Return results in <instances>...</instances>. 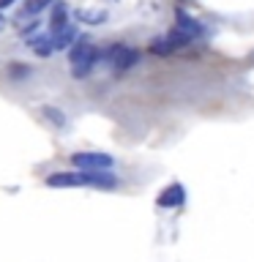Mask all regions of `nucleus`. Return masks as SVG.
Segmentation results:
<instances>
[{"instance_id":"1","label":"nucleus","mask_w":254,"mask_h":262,"mask_svg":"<svg viewBox=\"0 0 254 262\" xmlns=\"http://www.w3.org/2000/svg\"><path fill=\"white\" fill-rule=\"evenodd\" d=\"M69 60H71V77L85 79L98 63V49L90 44L88 38H77V44H74L71 52H69Z\"/></svg>"},{"instance_id":"2","label":"nucleus","mask_w":254,"mask_h":262,"mask_svg":"<svg viewBox=\"0 0 254 262\" xmlns=\"http://www.w3.org/2000/svg\"><path fill=\"white\" fill-rule=\"evenodd\" d=\"M98 60H107L115 71H129L139 63V49H131L126 44H112L107 49H98Z\"/></svg>"},{"instance_id":"3","label":"nucleus","mask_w":254,"mask_h":262,"mask_svg":"<svg viewBox=\"0 0 254 262\" xmlns=\"http://www.w3.org/2000/svg\"><path fill=\"white\" fill-rule=\"evenodd\" d=\"M71 164L79 169H112V156L110 153H74Z\"/></svg>"},{"instance_id":"4","label":"nucleus","mask_w":254,"mask_h":262,"mask_svg":"<svg viewBox=\"0 0 254 262\" xmlns=\"http://www.w3.org/2000/svg\"><path fill=\"white\" fill-rule=\"evenodd\" d=\"M44 183L49 188H77V186H88L85 183V172H52L47 175Z\"/></svg>"},{"instance_id":"5","label":"nucleus","mask_w":254,"mask_h":262,"mask_svg":"<svg viewBox=\"0 0 254 262\" xmlns=\"http://www.w3.org/2000/svg\"><path fill=\"white\" fill-rule=\"evenodd\" d=\"M175 19H178V22H175V28H178L180 33H186V36L192 38V41L205 36V28L194 19V16H188V14L183 11V8H178V11H175Z\"/></svg>"},{"instance_id":"6","label":"nucleus","mask_w":254,"mask_h":262,"mask_svg":"<svg viewBox=\"0 0 254 262\" xmlns=\"http://www.w3.org/2000/svg\"><path fill=\"white\" fill-rule=\"evenodd\" d=\"M82 172H85L88 186H96V188H115L118 186V178L110 169H82Z\"/></svg>"},{"instance_id":"7","label":"nucleus","mask_w":254,"mask_h":262,"mask_svg":"<svg viewBox=\"0 0 254 262\" xmlns=\"http://www.w3.org/2000/svg\"><path fill=\"white\" fill-rule=\"evenodd\" d=\"M159 208H178V205H183L186 202V191H183V186L180 183H172V186H167L164 191L159 194Z\"/></svg>"},{"instance_id":"8","label":"nucleus","mask_w":254,"mask_h":262,"mask_svg":"<svg viewBox=\"0 0 254 262\" xmlns=\"http://www.w3.org/2000/svg\"><path fill=\"white\" fill-rule=\"evenodd\" d=\"M28 47L38 57H49L55 52V44H52V36H49V33H33V36L28 38Z\"/></svg>"},{"instance_id":"9","label":"nucleus","mask_w":254,"mask_h":262,"mask_svg":"<svg viewBox=\"0 0 254 262\" xmlns=\"http://www.w3.org/2000/svg\"><path fill=\"white\" fill-rule=\"evenodd\" d=\"M52 44H55L57 52H60V49L74 47V44H77V28H74V25H66V28L55 30L52 33Z\"/></svg>"},{"instance_id":"10","label":"nucleus","mask_w":254,"mask_h":262,"mask_svg":"<svg viewBox=\"0 0 254 262\" xmlns=\"http://www.w3.org/2000/svg\"><path fill=\"white\" fill-rule=\"evenodd\" d=\"M66 25H71L69 22V6H66L63 0H57V6L52 8V22H49V28H52V33H55V30L66 28Z\"/></svg>"},{"instance_id":"11","label":"nucleus","mask_w":254,"mask_h":262,"mask_svg":"<svg viewBox=\"0 0 254 262\" xmlns=\"http://www.w3.org/2000/svg\"><path fill=\"white\" fill-rule=\"evenodd\" d=\"M147 49H151L153 55H172L178 47L172 44V38H170V36H161V38H153V41H151V47H147Z\"/></svg>"},{"instance_id":"12","label":"nucleus","mask_w":254,"mask_h":262,"mask_svg":"<svg viewBox=\"0 0 254 262\" xmlns=\"http://www.w3.org/2000/svg\"><path fill=\"white\" fill-rule=\"evenodd\" d=\"M41 115H44V118L52 123V126H57V128H63V126H66V115L57 110V106H49V104H47V106H41Z\"/></svg>"},{"instance_id":"13","label":"nucleus","mask_w":254,"mask_h":262,"mask_svg":"<svg viewBox=\"0 0 254 262\" xmlns=\"http://www.w3.org/2000/svg\"><path fill=\"white\" fill-rule=\"evenodd\" d=\"M52 3V0H25V6H22V16H38L44 8Z\"/></svg>"},{"instance_id":"14","label":"nucleus","mask_w":254,"mask_h":262,"mask_svg":"<svg viewBox=\"0 0 254 262\" xmlns=\"http://www.w3.org/2000/svg\"><path fill=\"white\" fill-rule=\"evenodd\" d=\"M79 19L82 22H90V25H101L107 19V14L101 8H93V11H79Z\"/></svg>"},{"instance_id":"15","label":"nucleus","mask_w":254,"mask_h":262,"mask_svg":"<svg viewBox=\"0 0 254 262\" xmlns=\"http://www.w3.org/2000/svg\"><path fill=\"white\" fill-rule=\"evenodd\" d=\"M8 74H11V77H28L30 69L25 63H11V66H8Z\"/></svg>"},{"instance_id":"16","label":"nucleus","mask_w":254,"mask_h":262,"mask_svg":"<svg viewBox=\"0 0 254 262\" xmlns=\"http://www.w3.org/2000/svg\"><path fill=\"white\" fill-rule=\"evenodd\" d=\"M8 6H14V0H0V8H8Z\"/></svg>"},{"instance_id":"17","label":"nucleus","mask_w":254,"mask_h":262,"mask_svg":"<svg viewBox=\"0 0 254 262\" xmlns=\"http://www.w3.org/2000/svg\"><path fill=\"white\" fill-rule=\"evenodd\" d=\"M3 28H6V16L0 14V30H3Z\"/></svg>"},{"instance_id":"18","label":"nucleus","mask_w":254,"mask_h":262,"mask_svg":"<svg viewBox=\"0 0 254 262\" xmlns=\"http://www.w3.org/2000/svg\"><path fill=\"white\" fill-rule=\"evenodd\" d=\"M180 3H186V0H180Z\"/></svg>"}]
</instances>
